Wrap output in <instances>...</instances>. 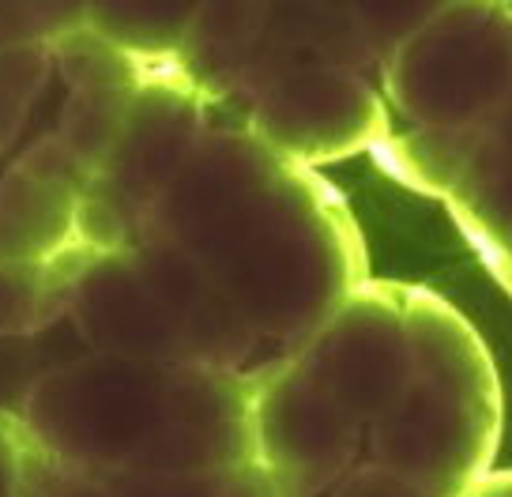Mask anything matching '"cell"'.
<instances>
[{
    "label": "cell",
    "instance_id": "cell-27",
    "mask_svg": "<svg viewBox=\"0 0 512 497\" xmlns=\"http://www.w3.org/2000/svg\"><path fill=\"white\" fill-rule=\"evenodd\" d=\"M482 257H486V264L494 268V275L505 283V290L512 294V226H509V234L497 241L490 253H482Z\"/></svg>",
    "mask_w": 512,
    "mask_h": 497
},
{
    "label": "cell",
    "instance_id": "cell-2",
    "mask_svg": "<svg viewBox=\"0 0 512 497\" xmlns=\"http://www.w3.org/2000/svg\"><path fill=\"white\" fill-rule=\"evenodd\" d=\"M411 381L373 426V464L433 497H467L501 445V381L464 313L426 287H403Z\"/></svg>",
    "mask_w": 512,
    "mask_h": 497
},
{
    "label": "cell",
    "instance_id": "cell-23",
    "mask_svg": "<svg viewBox=\"0 0 512 497\" xmlns=\"http://www.w3.org/2000/svg\"><path fill=\"white\" fill-rule=\"evenodd\" d=\"M113 497H211L215 475H155V471H113L102 475Z\"/></svg>",
    "mask_w": 512,
    "mask_h": 497
},
{
    "label": "cell",
    "instance_id": "cell-25",
    "mask_svg": "<svg viewBox=\"0 0 512 497\" xmlns=\"http://www.w3.org/2000/svg\"><path fill=\"white\" fill-rule=\"evenodd\" d=\"M31 437L23 422L0 411V497H23V456Z\"/></svg>",
    "mask_w": 512,
    "mask_h": 497
},
{
    "label": "cell",
    "instance_id": "cell-19",
    "mask_svg": "<svg viewBox=\"0 0 512 497\" xmlns=\"http://www.w3.org/2000/svg\"><path fill=\"white\" fill-rule=\"evenodd\" d=\"M132 95L136 91H72V98L64 102L57 140L91 177L102 174L113 159Z\"/></svg>",
    "mask_w": 512,
    "mask_h": 497
},
{
    "label": "cell",
    "instance_id": "cell-3",
    "mask_svg": "<svg viewBox=\"0 0 512 497\" xmlns=\"http://www.w3.org/2000/svg\"><path fill=\"white\" fill-rule=\"evenodd\" d=\"M166 369L91 351L42 369L19 403V422L34 449L72 471L98 479L125 471L162 426Z\"/></svg>",
    "mask_w": 512,
    "mask_h": 497
},
{
    "label": "cell",
    "instance_id": "cell-6",
    "mask_svg": "<svg viewBox=\"0 0 512 497\" xmlns=\"http://www.w3.org/2000/svg\"><path fill=\"white\" fill-rule=\"evenodd\" d=\"M253 381V452L283 497H328L358 467L362 422L320 392L294 358L268 362Z\"/></svg>",
    "mask_w": 512,
    "mask_h": 497
},
{
    "label": "cell",
    "instance_id": "cell-16",
    "mask_svg": "<svg viewBox=\"0 0 512 497\" xmlns=\"http://www.w3.org/2000/svg\"><path fill=\"white\" fill-rule=\"evenodd\" d=\"M479 132L482 129H407L403 136H388L373 151V159L400 185L448 196L479 147Z\"/></svg>",
    "mask_w": 512,
    "mask_h": 497
},
{
    "label": "cell",
    "instance_id": "cell-4",
    "mask_svg": "<svg viewBox=\"0 0 512 497\" xmlns=\"http://www.w3.org/2000/svg\"><path fill=\"white\" fill-rule=\"evenodd\" d=\"M381 83L411 129H482L512 95V8L437 4Z\"/></svg>",
    "mask_w": 512,
    "mask_h": 497
},
{
    "label": "cell",
    "instance_id": "cell-8",
    "mask_svg": "<svg viewBox=\"0 0 512 497\" xmlns=\"http://www.w3.org/2000/svg\"><path fill=\"white\" fill-rule=\"evenodd\" d=\"M290 358L354 422L373 426L411 381L403 287L366 279Z\"/></svg>",
    "mask_w": 512,
    "mask_h": 497
},
{
    "label": "cell",
    "instance_id": "cell-10",
    "mask_svg": "<svg viewBox=\"0 0 512 497\" xmlns=\"http://www.w3.org/2000/svg\"><path fill=\"white\" fill-rule=\"evenodd\" d=\"M95 177L57 136H42L0 181V260L42 264L83 249L80 211Z\"/></svg>",
    "mask_w": 512,
    "mask_h": 497
},
{
    "label": "cell",
    "instance_id": "cell-20",
    "mask_svg": "<svg viewBox=\"0 0 512 497\" xmlns=\"http://www.w3.org/2000/svg\"><path fill=\"white\" fill-rule=\"evenodd\" d=\"M49 46H16L0 49V151L27 125L34 98L42 95L49 80Z\"/></svg>",
    "mask_w": 512,
    "mask_h": 497
},
{
    "label": "cell",
    "instance_id": "cell-11",
    "mask_svg": "<svg viewBox=\"0 0 512 497\" xmlns=\"http://www.w3.org/2000/svg\"><path fill=\"white\" fill-rule=\"evenodd\" d=\"M68 317L95 354L147 366H185L181 336L132 249L87 260Z\"/></svg>",
    "mask_w": 512,
    "mask_h": 497
},
{
    "label": "cell",
    "instance_id": "cell-24",
    "mask_svg": "<svg viewBox=\"0 0 512 497\" xmlns=\"http://www.w3.org/2000/svg\"><path fill=\"white\" fill-rule=\"evenodd\" d=\"M328 497H433V494L426 486L411 482L407 475H400V471L369 460V464H358L354 471H347Z\"/></svg>",
    "mask_w": 512,
    "mask_h": 497
},
{
    "label": "cell",
    "instance_id": "cell-9",
    "mask_svg": "<svg viewBox=\"0 0 512 497\" xmlns=\"http://www.w3.org/2000/svg\"><path fill=\"white\" fill-rule=\"evenodd\" d=\"M253 381L249 373L170 366L162 392V426L125 471L219 475L253 464Z\"/></svg>",
    "mask_w": 512,
    "mask_h": 497
},
{
    "label": "cell",
    "instance_id": "cell-18",
    "mask_svg": "<svg viewBox=\"0 0 512 497\" xmlns=\"http://www.w3.org/2000/svg\"><path fill=\"white\" fill-rule=\"evenodd\" d=\"M49 57L72 91H136L144 80L162 72L128 57L125 49H117L83 19L49 42Z\"/></svg>",
    "mask_w": 512,
    "mask_h": 497
},
{
    "label": "cell",
    "instance_id": "cell-22",
    "mask_svg": "<svg viewBox=\"0 0 512 497\" xmlns=\"http://www.w3.org/2000/svg\"><path fill=\"white\" fill-rule=\"evenodd\" d=\"M23 497H113L106 479L83 475L72 467L49 460L42 449L27 445L23 456Z\"/></svg>",
    "mask_w": 512,
    "mask_h": 497
},
{
    "label": "cell",
    "instance_id": "cell-14",
    "mask_svg": "<svg viewBox=\"0 0 512 497\" xmlns=\"http://www.w3.org/2000/svg\"><path fill=\"white\" fill-rule=\"evenodd\" d=\"M456 223L475 241L479 253H490L512 226V95L482 125L479 147L467 162L464 177L445 196Z\"/></svg>",
    "mask_w": 512,
    "mask_h": 497
},
{
    "label": "cell",
    "instance_id": "cell-1",
    "mask_svg": "<svg viewBox=\"0 0 512 497\" xmlns=\"http://www.w3.org/2000/svg\"><path fill=\"white\" fill-rule=\"evenodd\" d=\"M144 238L200 260L260 343L287 347V358L369 279L347 200L317 170L268 151L245 125L208 129L151 211Z\"/></svg>",
    "mask_w": 512,
    "mask_h": 497
},
{
    "label": "cell",
    "instance_id": "cell-13",
    "mask_svg": "<svg viewBox=\"0 0 512 497\" xmlns=\"http://www.w3.org/2000/svg\"><path fill=\"white\" fill-rule=\"evenodd\" d=\"M268 4H196V16L177 53V72L204 102L238 98L264 31Z\"/></svg>",
    "mask_w": 512,
    "mask_h": 497
},
{
    "label": "cell",
    "instance_id": "cell-17",
    "mask_svg": "<svg viewBox=\"0 0 512 497\" xmlns=\"http://www.w3.org/2000/svg\"><path fill=\"white\" fill-rule=\"evenodd\" d=\"M196 4H83V23L151 68H174Z\"/></svg>",
    "mask_w": 512,
    "mask_h": 497
},
{
    "label": "cell",
    "instance_id": "cell-26",
    "mask_svg": "<svg viewBox=\"0 0 512 497\" xmlns=\"http://www.w3.org/2000/svg\"><path fill=\"white\" fill-rule=\"evenodd\" d=\"M211 497H283L275 490V482L268 479V471L256 464H238L230 471L215 475V494Z\"/></svg>",
    "mask_w": 512,
    "mask_h": 497
},
{
    "label": "cell",
    "instance_id": "cell-7",
    "mask_svg": "<svg viewBox=\"0 0 512 497\" xmlns=\"http://www.w3.org/2000/svg\"><path fill=\"white\" fill-rule=\"evenodd\" d=\"M245 129L305 170L377 151L392 136L388 106L373 83L332 65L294 68L272 80L245 102Z\"/></svg>",
    "mask_w": 512,
    "mask_h": 497
},
{
    "label": "cell",
    "instance_id": "cell-12",
    "mask_svg": "<svg viewBox=\"0 0 512 497\" xmlns=\"http://www.w3.org/2000/svg\"><path fill=\"white\" fill-rule=\"evenodd\" d=\"M132 253L174 321L185 366L249 373L245 366L253 362L260 336L223 283L200 260L162 238H144Z\"/></svg>",
    "mask_w": 512,
    "mask_h": 497
},
{
    "label": "cell",
    "instance_id": "cell-5",
    "mask_svg": "<svg viewBox=\"0 0 512 497\" xmlns=\"http://www.w3.org/2000/svg\"><path fill=\"white\" fill-rule=\"evenodd\" d=\"M208 136V102L177 68L136 87L125 132L106 170L91 181L80 211V241L91 253H128L147 234L151 211L170 193L192 151Z\"/></svg>",
    "mask_w": 512,
    "mask_h": 497
},
{
    "label": "cell",
    "instance_id": "cell-28",
    "mask_svg": "<svg viewBox=\"0 0 512 497\" xmlns=\"http://www.w3.org/2000/svg\"><path fill=\"white\" fill-rule=\"evenodd\" d=\"M467 497H512V471L509 475H486Z\"/></svg>",
    "mask_w": 512,
    "mask_h": 497
},
{
    "label": "cell",
    "instance_id": "cell-15",
    "mask_svg": "<svg viewBox=\"0 0 512 497\" xmlns=\"http://www.w3.org/2000/svg\"><path fill=\"white\" fill-rule=\"evenodd\" d=\"M91 257V249H76L42 264L0 260V339L27 343L68 317L76 283Z\"/></svg>",
    "mask_w": 512,
    "mask_h": 497
},
{
    "label": "cell",
    "instance_id": "cell-21",
    "mask_svg": "<svg viewBox=\"0 0 512 497\" xmlns=\"http://www.w3.org/2000/svg\"><path fill=\"white\" fill-rule=\"evenodd\" d=\"M83 19V4H0V49L49 46Z\"/></svg>",
    "mask_w": 512,
    "mask_h": 497
}]
</instances>
